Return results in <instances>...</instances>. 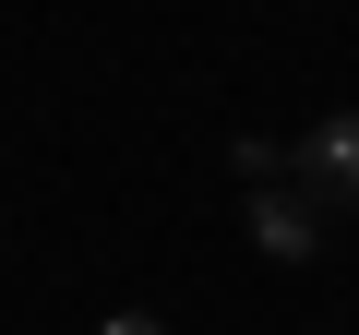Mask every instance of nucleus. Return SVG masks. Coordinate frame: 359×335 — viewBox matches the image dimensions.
I'll use <instances>...</instances> for the list:
<instances>
[{
	"mask_svg": "<svg viewBox=\"0 0 359 335\" xmlns=\"http://www.w3.org/2000/svg\"><path fill=\"white\" fill-rule=\"evenodd\" d=\"M96 335H168V323H156V311H108Z\"/></svg>",
	"mask_w": 359,
	"mask_h": 335,
	"instance_id": "4",
	"label": "nucleus"
},
{
	"mask_svg": "<svg viewBox=\"0 0 359 335\" xmlns=\"http://www.w3.org/2000/svg\"><path fill=\"white\" fill-rule=\"evenodd\" d=\"M228 168H240L252 192H276V180H287V144H276V132H240V144H228Z\"/></svg>",
	"mask_w": 359,
	"mask_h": 335,
	"instance_id": "3",
	"label": "nucleus"
},
{
	"mask_svg": "<svg viewBox=\"0 0 359 335\" xmlns=\"http://www.w3.org/2000/svg\"><path fill=\"white\" fill-rule=\"evenodd\" d=\"M252 252H264V264H311V252H323V204L287 192V180L252 192Z\"/></svg>",
	"mask_w": 359,
	"mask_h": 335,
	"instance_id": "2",
	"label": "nucleus"
},
{
	"mask_svg": "<svg viewBox=\"0 0 359 335\" xmlns=\"http://www.w3.org/2000/svg\"><path fill=\"white\" fill-rule=\"evenodd\" d=\"M287 192L359 204V108H335V120H311V144H287Z\"/></svg>",
	"mask_w": 359,
	"mask_h": 335,
	"instance_id": "1",
	"label": "nucleus"
}]
</instances>
